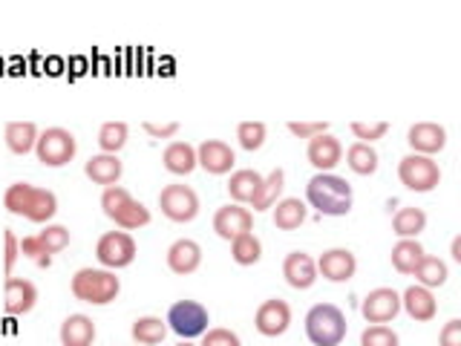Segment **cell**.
<instances>
[{
	"label": "cell",
	"instance_id": "obj_1",
	"mask_svg": "<svg viewBox=\"0 0 461 346\" xmlns=\"http://www.w3.org/2000/svg\"><path fill=\"white\" fill-rule=\"evenodd\" d=\"M306 202L323 216H346L352 211V185L337 173H314L306 182Z\"/></svg>",
	"mask_w": 461,
	"mask_h": 346
},
{
	"label": "cell",
	"instance_id": "obj_2",
	"mask_svg": "<svg viewBox=\"0 0 461 346\" xmlns=\"http://www.w3.org/2000/svg\"><path fill=\"white\" fill-rule=\"evenodd\" d=\"M3 205H6L9 213L26 216V219H32V222L52 219L55 211H58V199H55L52 191L35 187V185H29V182H15V185L6 187Z\"/></svg>",
	"mask_w": 461,
	"mask_h": 346
},
{
	"label": "cell",
	"instance_id": "obj_3",
	"mask_svg": "<svg viewBox=\"0 0 461 346\" xmlns=\"http://www.w3.org/2000/svg\"><path fill=\"white\" fill-rule=\"evenodd\" d=\"M346 332H349L346 314L335 303H317L306 314V335L314 346H340Z\"/></svg>",
	"mask_w": 461,
	"mask_h": 346
},
{
	"label": "cell",
	"instance_id": "obj_4",
	"mask_svg": "<svg viewBox=\"0 0 461 346\" xmlns=\"http://www.w3.org/2000/svg\"><path fill=\"white\" fill-rule=\"evenodd\" d=\"M70 289L78 300L92 303V306H107L118 297L121 283L110 268H81V271H75Z\"/></svg>",
	"mask_w": 461,
	"mask_h": 346
},
{
	"label": "cell",
	"instance_id": "obj_5",
	"mask_svg": "<svg viewBox=\"0 0 461 346\" xmlns=\"http://www.w3.org/2000/svg\"><path fill=\"white\" fill-rule=\"evenodd\" d=\"M398 179L404 187L415 191V194H430L441 182V170L433 156H421V153H407L398 162Z\"/></svg>",
	"mask_w": 461,
	"mask_h": 346
},
{
	"label": "cell",
	"instance_id": "obj_6",
	"mask_svg": "<svg viewBox=\"0 0 461 346\" xmlns=\"http://www.w3.org/2000/svg\"><path fill=\"white\" fill-rule=\"evenodd\" d=\"M75 150H78V142L63 127H49V130H44L38 136V142H35L38 162L46 165V168H63L67 162H72Z\"/></svg>",
	"mask_w": 461,
	"mask_h": 346
},
{
	"label": "cell",
	"instance_id": "obj_7",
	"mask_svg": "<svg viewBox=\"0 0 461 346\" xmlns=\"http://www.w3.org/2000/svg\"><path fill=\"white\" fill-rule=\"evenodd\" d=\"M179 337H199L208 332V309L196 300H176L168 311V320H164Z\"/></svg>",
	"mask_w": 461,
	"mask_h": 346
},
{
	"label": "cell",
	"instance_id": "obj_8",
	"mask_svg": "<svg viewBox=\"0 0 461 346\" xmlns=\"http://www.w3.org/2000/svg\"><path fill=\"white\" fill-rule=\"evenodd\" d=\"M95 257L104 268H127L136 260V240L127 231H107L95 245Z\"/></svg>",
	"mask_w": 461,
	"mask_h": 346
},
{
	"label": "cell",
	"instance_id": "obj_9",
	"mask_svg": "<svg viewBox=\"0 0 461 346\" xmlns=\"http://www.w3.org/2000/svg\"><path fill=\"white\" fill-rule=\"evenodd\" d=\"M159 208L173 222H190L199 213V196L187 185H168L159 194Z\"/></svg>",
	"mask_w": 461,
	"mask_h": 346
},
{
	"label": "cell",
	"instance_id": "obj_10",
	"mask_svg": "<svg viewBox=\"0 0 461 346\" xmlns=\"http://www.w3.org/2000/svg\"><path fill=\"white\" fill-rule=\"evenodd\" d=\"M398 311H401V294L395 289H386V286L372 289L360 303V314L369 323H389V320L398 318Z\"/></svg>",
	"mask_w": 461,
	"mask_h": 346
},
{
	"label": "cell",
	"instance_id": "obj_11",
	"mask_svg": "<svg viewBox=\"0 0 461 346\" xmlns=\"http://www.w3.org/2000/svg\"><path fill=\"white\" fill-rule=\"evenodd\" d=\"M306 159H309V165L317 173H332L340 165V159H343V144L337 142L332 133H320L314 139H309Z\"/></svg>",
	"mask_w": 461,
	"mask_h": 346
},
{
	"label": "cell",
	"instance_id": "obj_12",
	"mask_svg": "<svg viewBox=\"0 0 461 346\" xmlns=\"http://www.w3.org/2000/svg\"><path fill=\"white\" fill-rule=\"evenodd\" d=\"M254 326H257L259 335H266V337L283 335L285 329L291 326V306H288L285 300H280V297H271V300H266L257 309V314H254Z\"/></svg>",
	"mask_w": 461,
	"mask_h": 346
},
{
	"label": "cell",
	"instance_id": "obj_13",
	"mask_svg": "<svg viewBox=\"0 0 461 346\" xmlns=\"http://www.w3.org/2000/svg\"><path fill=\"white\" fill-rule=\"evenodd\" d=\"M254 228V213L242 205H225L213 213V231L219 234L222 240H237L242 234H248Z\"/></svg>",
	"mask_w": 461,
	"mask_h": 346
},
{
	"label": "cell",
	"instance_id": "obj_14",
	"mask_svg": "<svg viewBox=\"0 0 461 346\" xmlns=\"http://www.w3.org/2000/svg\"><path fill=\"white\" fill-rule=\"evenodd\" d=\"M314 263H317V274H323L328 283H346L357 271V260L349 248H328Z\"/></svg>",
	"mask_w": 461,
	"mask_h": 346
},
{
	"label": "cell",
	"instance_id": "obj_15",
	"mask_svg": "<svg viewBox=\"0 0 461 346\" xmlns=\"http://www.w3.org/2000/svg\"><path fill=\"white\" fill-rule=\"evenodd\" d=\"M234 162H237V156L230 150V144L222 142V139H205V142L196 147V165L205 168L208 173H213V176L228 173V170L234 168Z\"/></svg>",
	"mask_w": 461,
	"mask_h": 346
},
{
	"label": "cell",
	"instance_id": "obj_16",
	"mask_svg": "<svg viewBox=\"0 0 461 346\" xmlns=\"http://www.w3.org/2000/svg\"><path fill=\"white\" fill-rule=\"evenodd\" d=\"M283 277L291 289H311L317 283V263L306 251H291L283 260Z\"/></svg>",
	"mask_w": 461,
	"mask_h": 346
},
{
	"label": "cell",
	"instance_id": "obj_17",
	"mask_svg": "<svg viewBox=\"0 0 461 346\" xmlns=\"http://www.w3.org/2000/svg\"><path fill=\"white\" fill-rule=\"evenodd\" d=\"M407 144L412 147V153L421 156H433V153L444 150L447 144V130L435 121H418L407 130Z\"/></svg>",
	"mask_w": 461,
	"mask_h": 346
},
{
	"label": "cell",
	"instance_id": "obj_18",
	"mask_svg": "<svg viewBox=\"0 0 461 346\" xmlns=\"http://www.w3.org/2000/svg\"><path fill=\"white\" fill-rule=\"evenodd\" d=\"M35 303H38L35 283H29L23 277H9L6 280V292H3V309H6V314H12V318L26 314V311L35 309Z\"/></svg>",
	"mask_w": 461,
	"mask_h": 346
},
{
	"label": "cell",
	"instance_id": "obj_19",
	"mask_svg": "<svg viewBox=\"0 0 461 346\" xmlns=\"http://www.w3.org/2000/svg\"><path fill=\"white\" fill-rule=\"evenodd\" d=\"M401 309H407V314L412 320H421V323H426V320L435 318L438 303H435V297H433V289H424V286H409L407 292L401 294Z\"/></svg>",
	"mask_w": 461,
	"mask_h": 346
},
{
	"label": "cell",
	"instance_id": "obj_20",
	"mask_svg": "<svg viewBox=\"0 0 461 346\" xmlns=\"http://www.w3.org/2000/svg\"><path fill=\"white\" fill-rule=\"evenodd\" d=\"M202 263V248L193 240H176L168 248V268L173 274H193Z\"/></svg>",
	"mask_w": 461,
	"mask_h": 346
},
{
	"label": "cell",
	"instance_id": "obj_21",
	"mask_svg": "<svg viewBox=\"0 0 461 346\" xmlns=\"http://www.w3.org/2000/svg\"><path fill=\"white\" fill-rule=\"evenodd\" d=\"M84 173H87L95 185H115L118 179H121V173H124V165H121V159L118 156H113V153H98V156H89L87 165H84Z\"/></svg>",
	"mask_w": 461,
	"mask_h": 346
},
{
	"label": "cell",
	"instance_id": "obj_22",
	"mask_svg": "<svg viewBox=\"0 0 461 346\" xmlns=\"http://www.w3.org/2000/svg\"><path fill=\"white\" fill-rule=\"evenodd\" d=\"M95 323L87 314H70L61 323V346H92Z\"/></svg>",
	"mask_w": 461,
	"mask_h": 346
},
{
	"label": "cell",
	"instance_id": "obj_23",
	"mask_svg": "<svg viewBox=\"0 0 461 346\" xmlns=\"http://www.w3.org/2000/svg\"><path fill=\"white\" fill-rule=\"evenodd\" d=\"M38 127L32 121H9L6 130H3V139H6V147L18 156H26L29 150H35L38 142Z\"/></svg>",
	"mask_w": 461,
	"mask_h": 346
},
{
	"label": "cell",
	"instance_id": "obj_24",
	"mask_svg": "<svg viewBox=\"0 0 461 346\" xmlns=\"http://www.w3.org/2000/svg\"><path fill=\"white\" fill-rule=\"evenodd\" d=\"M424 254L426 251L418 240H398L392 245V254H389L392 268H395L398 274H412L418 268V263L424 260Z\"/></svg>",
	"mask_w": 461,
	"mask_h": 346
},
{
	"label": "cell",
	"instance_id": "obj_25",
	"mask_svg": "<svg viewBox=\"0 0 461 346\" xmlns=\"http://www.w3.org/2000/svg\"><path fill=\"white\" fill-rule=\"evenodd\" d=\"M161 165L176 176H187L196 168V150L187 142H170L161 153Z\"/></svg>",
	"mask_w": 461,
	"mask_h": 346
},
{
	"label": "cell",
	"instance_id": "obj_26",
	"mask_svg": "<svg viewBox=\"0 0 461 346\" xmlns=\"http://www.w3.org/2000/svg\"><path fill=\"white\" fill-rule=\"evenodd\" d=\"M283 187H285V173H283V168H274L268 176H262V185L257 187V194L251 199V208H254V211L274 208L280 194H283Z\"/></svg>",
	"mask_w": 461,
	"mask_h": 346
},
{
	"label": "cell",
	"instance_id": "obj_27",
	"mask_svg": "<svg viewBox=\"0 0 461 346\" xmlns=\"http://www.w3.org/2000/svg\"><path fill=\"white\" fill-rule=\"evenodd\" d=\"M262 185V176H259L257 170H251V168H242V170H234L228 179V194L234 202H248L254 199V194H257V187Z\"/></svg>",
	"mask_w": 461,
	"mask_h": 346
},
{
	"label": "cell",
	"instance_id": "obj_28",
	"mask_svg": "<svg viewBox=\"0 0 461 346\" xmlns=\"http://www.w3.org/2000/svg\"><path fill=\"white\" fill-rule=\"evenodd\" d=\"M306 216H309V208H306V202L294 199V196H288V199H280V202L274 205V225L280 231H297L303 222H306Z\"/></svg>",
	"mask_w": 461,
	"mask_h": 346
},
{
	"label": "cell",
	"instance_id": "obj_29",
	"mask_svg": "<svg viewBox=\"0 0 461 346\" xmlns=\"http://www.w3.org/2000/svg\"><path fill=\"white\" fill-rule=\"evenodd\" d=\"M346 165L357 176H372L378 170V153H375L372 144L355 142V144H349V150H346Z\"/></svg>",
	"mask_w": 461,
	"mask_h": 346
},
{
	"label": "cell",
	"instance_id": "obj_30",
	"mask_svg": "<svg viewBox=\"0 0 461 346\" xmlns=\"http://www.w3.org/2000/svg\"><path fill=\"white\" fill-rule=\"evenodd\" d=\"M130 335H133V340L139 346H156V343H161V340H164V335H168V323H164L161 318L144 314V318H139L133 323Z\"/></svg>",
	"mask_w": 461,
	"mask_h": 346
},
{
	"label": "cell",
	"instance_id": "obj_31",
	"mask_svg": "<svg viewBox=\"0 0 461 346\" xmlns=\"http://www.w3.org/2000/svg\"><path fill=\"white\" fill-rule=\"evenodd\" d=\"M392 228L401 240H418V234L426 228V213L421 208H401L392 216Z\"/></svg>",
	"mask_w": 461,
	"mask_h": 346
},
{
	"label": "cell",
	"instance_id": "obj_32",
	"mask_svg": "<svg viewBox=\"0 0 461 346\" xmlns=\"http://www.w3.org/2000/svg\"><path fill=\"white\" fill-rule=\"evenodd\" d=\"M418 280V286H424V289H438V286L447 283V277H450V271H447V263L438 257H433V254H424V260L418 263V268L412 271Z\"/></svg>",
	"mask_w": 461,
	"mask_h": 346
},
{
	"label": "cell",
	"instance_id": "obj_33",
	"mask_svg": "<svg viewBox=\"0 0 461 346\" xmlns=\"http://www.w3.org/2000/svg\"><path fill=\"white\" fill-rule=\"evenodd\" d=\"M110 219H113L118 228L136 231V228H144V225H147L153 216H150V208H147L144 202H139V199H130V202L121 205V208H118L113 216H110Z\"/></svg>",
	"mask_w": 461,
	"mask_h": 346
},
{
	"label": "cell",
	"instance_id": "obj_34",
	"mask_svg": "<svg viewBox=\"0 0 461 346\" xmlns=\"http://www.w3.org/2000/svg\"><path fill=\"white\" fill-rule=\"evenodd\" d=\"M230 257H234V263H240V266H254V263H259V257H262V242L254 237V231L242 234L237 240H230Z\"/></svg>",
	"mask_w": 461,
	"mask_h": 346
},
{
	"label": "cell",
	"instance_id": "obj_35",
	"mask_svg": "<svg viewBox=\"0 0 461 346\" xmlns=\"http://www.w3.org/2000/svg\"><path fill=\"white\" fill-rule=\"evenodd\" d=\"M127 136H130V127L124 121H104L101 130H98V144L104 153H118L127 144Z\"/></svg>",
	"mask_w": 461,
	"mask_h": 346
},
{
	"label": "cell",
	"instance_id": "obj_36",
	"mask_svg": "<svg viewBox=\"0 0 461 346\" xmlns=\"http://www.w3.org/2000/svg\"><path fill=\"white\" fill-rule=\"evenodd\" d=\"M266 136L268 127L262 121H240V127H237V139L245 150H259L266 144Z\"/></svg>",
	"mask_w": 461,
	"mask_h": 346
},
{
	"label": "cell",
	"instance_id": "obj_37",
	"mask_svg": "<svg viewBox=\"0 0 461 346\" xmlns=\"http://www.w3.org/2000/svg\"><path fill=\"white\" fill-rule=\"evenodd\" d=\"M35 237H38V242L44 245V251L49 254V257L70 245V231L63 228V225H46V228L41 231V234H35Z\"/></svg>",
	"mask_w": 461,
	"mask_h": 346
},
{
	"label": "cell",
	"instance_id": "obj_38",
	"mask_svg": "<svg viewBox=\"0 0 461 346\" xmlns=\"http://www.w3.org/2000/svg\"><path fill=\"white\" fill-rule=\"evenodd\" d=\"M360 346H398V335L386 323H372V326L364 329Z\"/></svg>",
	"mask_w": 461,
	"mask_h": 346
},
{
	"label": "cell",
	"instance_id": "obj_39",
	"mask_svg": "<svg viewBox=\"0 0 461 346\" xmlns=\"http://www.w3.org/2000/svg\"><path fill=\"white\" fill-rule=\"evenodd\" d=\"M349 130L355 133L357 142L372 144V142H378V139H383V136L389 133V121H352Z\"/></svg>",
	"mask_w": 461,
	"mask_h": 346
},
{
	"label": "cell",
	"instance_id": "obj_40",
	"mask_svg": "<svg viewBox=\"0 0 461 346\" xmlns=\"http://www.w3.org/2000/svg\"><path fill=\"white\" fill-rule=\"evenodd\" d=\"M133 199L130 196V191L127 187H121V185H110V187H104V194H101V208H104V213L107 216H113L121 205H127Z\"/></svg>",
	"mask_w": 461,
	"mask_h": 346
},
{
	"label": "cell",
	"instance_id": "obj_41",
	"mask_svg": "<svg viewBox=\"0 0 461 346\" xmlns=\"http://www.w3.org/2000/svg\"><path fill=\"white\" fill-rule=\"evenodd\" d=\"M199 346H242V340L237 332H230V329H225V326H216V329H208V332H205Z\"/></svg>",
	"mask_w": 461,
	"mask_h": 346
},
{
	"label": "cell",
	"instance_id": "obj_42",
	"mask_svg": "<svg viewBox=\"0 0 461 346\" xmlns=\"http://www.w3.org/2000/svg\"><path fill=\"white\" fill-rule=\"evenodd\" d=\"M288 130L297 139H314L320 133H328V124L326 121H288Z\"/></svg>",
	"mask_w": 461,
	"mask_h": 346
},
{
	"label": "cell",
	"instance_id": "obj_43",
	"mask_svg": "<svg viewBox=\"0 0 461 346\" xmlns=\"http://www.w3.org/2000/svg\"><path fill=\"white\" fill-rule=\"evenodd\" d=\"M438 346H461V320L458 318L444 323V329L438 332Z\"/></svg>",
	"mask_w": 461,
	"mask_h": 346
},
{
	"label": "cell",
	"instance_id": "obj_44",
	"mask_svg": "<svg viewBox=\"0 0 461 346\" xmlns=\"http://www.w3.org/2000/svg\"><path fill=\"white\" fill-rule=\"evenodd\" d=\"M144 133L153 136V139H170V136L179 133V121H168V124H156V121H144Z\"/></svg>",
	"mask_w": 461,
	"mask_h": 346
},
{
	"label": "cell",
	"instance_id": "obj_45",
	"mask_svg": "<svg viewBox=\"0 0 461 346\" xmlns=\"http://www.w3.org/2000/svg\"><path fill=\"white\" fill-rule=\"evenodd\" d=\"M3 242H6V274H12L15 260L20 254V240L15 237V231H3Z\"/></svg>",
	"mask_w": 461,
	"mask_h": 346
},
{
	"label": "cell",
	"instance_id": "obj_46",
	"mask_svg": "<svg viewBox=\"0 0 461 346\" xmlns=\"http://www.w3.org/2000/svg\"><path fill=\"white\" fill-rule=\"evenodd\" d=\"M452 260H458V263H461V240H458V237L452 240Z\"/></svg>",
	"mask_w": 461,
	"mask_h": 346
},
{
	"label": "cell",
	"instance_id": "obj_47",
	"mask_svg": "<svg viewBox=\"0 0 461 346\" xmlns=\"http://www.w3.org/2000/svg\"><path fill=\"white\" fill-rule=\"evenodd\" d=\"M176 346H196V343H187V340H182V343H176Z\"/></svg>",
	"mask_w": 461,
	"mask_h": 346
},
{
	"label": "cell",
	"instance_id": "obj_48",
	"mask_svg": "<svg viewBox=\"0 0 461 346\" xmlns=\"http://www.w3.org/2000/svg\"><path fill=\"white\" fill-rule=\"evenodd\" d=\"M136 346H139V343H136Z\"/></svg>",
	"mask_w": 461,
	"mask_h": 346
}]
</instances>
